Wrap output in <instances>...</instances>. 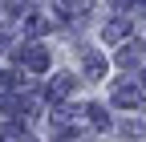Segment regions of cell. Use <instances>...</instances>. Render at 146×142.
Masks as SVG:
<instances>
[{"label": "cell", "instance_id": "1", "mask_svg": "<svg viewBox=\"0 0 146 142\" xmlns=\"http://www.w3.org/2000/svg\"><path fill=\"white\" fill-rule=\"evenodd\" d=\"M16 57H25V61H29V69H36V73H41V69H49V53H45L41 45H29V49H16Z\"/></svg>", "mask_w": 146, "mask_h": 142}, {"label": "cell", "instance_id": "2", "mask_svg": "<svg viewBox=\"0 0 146 142\" xmlns=\"http://www.w3.org/2000/svg\"><path fill=\"white\" fill-rule=\"evenodd\" d=\"M114 106H122V110L142 106V90H134V85H118V90H114Z\"/></svg>", "mask_w": 146, "mask_h": 142}, {"label": "cell", "instance_id": "3", "mask_svg": "<svg viewBox=\"0 0 146 142\" xmlns=\"http://www.w3.org/2000/svg\"><path fill=\"white\" fill-rule=\"evenodd\" d=\"M73 90H77V77H73V73H57V81H53V98H65V94H73Z\"/></svg>", "mask_w": 146, "mask_h": 142}, {"label": "cell", "instance_id": "4", "mask_svg": "<svg viewBox=\"0 0 146 142\" xmlns=\"http://www.w3.org/2000/svg\"><path fill=\"white\" fill-rule=\"evenodd\" d=\"M138 57H142V45H138V41H134V45H126V49L118 53V61H122L126 69H130V65H138Z\"/></svg>", "mask_w": 146, "mask_h": 142}, {"label": "cell", "instance_id": "5", "mask_svg": "<svg viewBox=\"0 0 146 142\" xmlns=\"http://www.w3.org/2000/svg\"><path fill=\"white\" fill-rule=\"evenodd\" d=\"M85 73H89V77H102V73H106V57L89 53V57H85Z\"/></svg>", "mask_w": 146, "mask_h": 142}, {"label": "cell", "instance_id": "6", "mask_svg": "<svg viewBox=\"0 0 146 142\" xmlns=\"http://www.w3.org/2000/svg\"><path fill=\"white\" fill-rule=\"evenodd\" d=\"M126 29H130V25H126V21H110V25L102 29V37H106V41H118V37H122V33H126Z\"/></svg>", "mask_w": 146, "mask_h": 142}, {"label": "cell", "instance_id": "7", "mask_svg": "<svg viewBox=\"0 0 146 142\" xmlns=\"http://www.w3.org/2000/svg\"><path fill=\"white\" fill-rule=\"evenodd\" d=\"M122 130L130 134V138H142V134H146V118H138V122H126Z\"/></svg>", "mask_w": 146, "mask_h": 142}, {"label": "cell", "instance_id": "8", "mask_svg": "<svg viewBox=\"0 0 146 142\" xmlns=\"http://www.w3.org/2000/svg\"><path fill=\"white\" fill-rule=\"evenodd\" d=\"M142 90H146V69H142Z\"/></svg>", "mask_w": 146, "mask_h": 142}, {"label": "cell", "instance_id": "9", "mask_svg": "<svg viewBox=\"0 0 146 142\" xmlns=\"http://www.w3.org/2000/svg\"><path fill=\"white\" fill-rule=\"evenodd\" d=\"M0 85H4V73H0Z\"/></svg>", "mask_w": 146, "mask_h": 142}, {"label": "cell", "instance_id": "10", "mask_svg": "<svg viewBox=\"0 0 146 142\" xmlns=\"http://www.w3.org/2000/svg\"><path fill=\"white\" fill-rule=\"evenodd\" d=\"M25 142H36V138H25Z\"/></svg>", "mask_w": 146, "mask_h": 142}]
</instances>
